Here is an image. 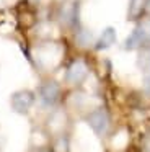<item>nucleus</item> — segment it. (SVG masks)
Listing matches in <instances>:
<instances>
[{
    "label": "nucleus",
    "instance_id": "1",
    "mask_svg": "<svg viewBox=\"0 0 150 152\" xmlns=\"http://www.w3.org/2000/svg\"><path fill=\"white\" fill-rule=\"evenodd\" d=\"M150 41V20H145L134 28V31L129 34V38L126 39V49H139V48L145 46Z\"/></svg>",
    "mask_w": 150,
    "mask_h": 152
},
{
    "label": "nucleus",
    "instance_id": "2",
    "mask_svg": "<svg viewBox=\"0 0 150 152\" xmlns=\"http://www.w3.org/2000/svg\"><path fill=\"white\" fill-rule=\"evenodd\" d=\"M90 128L96 132L98 136H103L106 134V131L109 129V115H108L106 110H95L88 115L87 118Z\"/></svg>",
    "mask_w": 150,
    "mask_h": 152
},
{
    "label": "nucleus",
    "instance_id": "3",
    "mask_svg": "<svg viewBox=\"0 0 150 152\" xmlns=\"http://www.w3.org/2000/svg\"><path fill=\"white\" fill-rule=\"evenodd\" d=\"M12 108L15 110L16 113H28L29 108L33 106L34 103V95H33L29 90H20V92H15L12 95Z\"/></svg>",
    "mask_w": 150,
    "mask_h": 152
},
{
    "label": "nucleus",
    "instance_id": "4",
    "mask_svg": "<svg viewBox=\"0 0 150 152\" xmlns=\"http://www.w3.org/2000/svg\"><path fill=\"white\" fill-rule=\"evenodd\" d=\"M59 95H60V88L55 82L49 80V82H44L41 87H39V98H41V103L44 106H52L57 103Z\"/></svg>",
    "mask_w": 150,
    "mask_h": 152
},
{
    "label": "nucleus",
    "instance_id": "5",
    "mask_svg": "<svg viewBox=\"0 0 150 152\" xmlns=\"http://www.w3.org/2000/svg\"><path fill=\"white\" fill-rule=\"evenodd\" d=\"M87 74H88L87 64H85L83 61H75V62H72L70 66H68L65 77H67V82H68V83H74V85H77V83H82V82H83L85 77H87Z\"/></svg>",
    "mask_w": 150,
    "mask_h": 152
},
{
    "label": "nucleus",
    "instance_id": "6",
    "mask_svg": "<svg viewBox=\"0 0 150 152\" xmlns=\"http://www.w3.org/2000/svg\"><path fill=\"white\" fill-rule=\"evenodd\" d=\"M78 20V5L75 2H68L62 7L60 10V21L67 26H72L75 25Z\"/></svg>",
    "mask_w": 150,
    "mask_h": 152
},
{
    "label": "nucleus",
    "instance_id": "7",
    "mask_svg": "<svg viewBox=\"0 0 150 152\" xmlns=\"http://www.w3.org/2000/svg\"><path fill=\"white\" fill-rule=\"evenodd\" d=\"M114 41H116V31H114L113 28H106V30L100 34V38L96 39L95 48H96L98 51L108 49L109 46H113V44H114Z\"/></svg>",
    "mask_w": 150,
    "mask_h": 152
},
{
    "label": "nucleus",
    "instance_id": "8",
    "mask_svg": "<svg viewBox=\"0 0 150 152\" xmlns=\"http://www.w3.org/2000/svg\"><path fill=\"white\" fill-rule=\"evenodd\" d=\"M75 41H77L78 46L87 48V46H90V44L93 43V33H91L88 28L80 26L78 31H77V34H75Z\"/></svg>",
    "mask_w": 150,
    "mask_h": 152
},
{
    "label": "nucleus",
    "instance_id": "9",
    "mask_svg": "<svg viewBox=\"0 0 150 152\" xmlns=\"http://www.w3.org/2000/svg\"><path fill=\"white\" fill-rule=\"evenodd\" d=\"M137 66L142 70H150V48L142 49L137 56Z\"/></svg>",
    "mask_w": 150,
    "mask_h": 152
},
{
    "label": "nucleus",
    "instance_id": "10",
    "mask_svg": "<svg viewBox=\"0 0 150 152\" xmlns=\"http://www.w3.org/2000/svg\"><path fill=\"white\" fill-rule=\"evenodd\" d=\"M143 5H145V0H130V4H129V17L130 18L137 17V15L140 13V10L143 8Z\"/></svg>",
    "mask_w": 150,
    "mask_h": 152
},
{
    "label": "nucleus",
    "instance_id": "11",
    "mask_svg": "<svg viewBox=\"0 0 150 152\" xmlns=\"http://www.w3.org/2000/svg\"><path fill=\"white\" fill-rule=\"evenodd\" d=\"M143 87H145V92L150 93V72L145 75V79H143Z\"/></svg>",
    "mask_w": 150,
    "mask_h": 152
},
{
    "label": "nucleus",
    "instance_id": "12",
    "mask_svg": "<svg viewBox=\"0 0 150 152\" xmlns=\"http://www.w3.org/2000/svg\"><path fill=\"white\" fill-rule=\"evenodd\" d=\"M143 8H145V10L150 13V0H145V5H143Z\"/></svg>",
    "mask_w": 150,
    "mask_h": 152
},
{
    "label": "nucleus",
    "instance_id": "13",
    "mask_svg": "<svg viewBox=\"0 0 150 152\" xmlns=\"http://www.w3.org/2000/svg\"><path fill=\"white\" fill-rule=\"evenodd\" d=\"M31 2H38V0H31Z\"/></svg>",
    "mask_w": 150,
    "mask_h": 152
}]
</instances>
